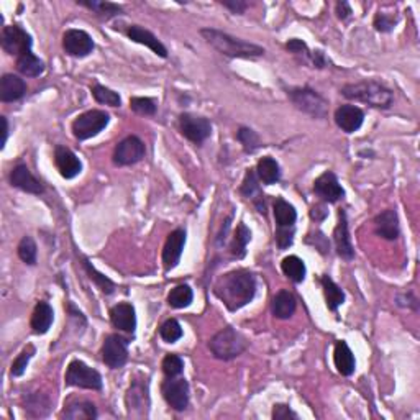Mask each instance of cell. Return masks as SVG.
<instances>
[{
  "label": "cell",
  "mask_w": 420,
  "mask_h": 420,
  "mask_svg": "<svg viewBox=\"0 0 420 420\" xmlns=\"http://www.w3.org/2000/svg\"><path fill=\"white\" fill-rule=\"evenodd\" d=\"M214 294L230 312L250 304L257 294V278L248 270H235L220 276L214 284Z\"/></svg>",
  "instance_id": "cell-1"
},
{
  "label": "cell",
  "mask_w": 420,
  "mask_h": 420,
  "mask_svg": "<svg viewBox=\"0 0 420 420\" xmlns=\"http://www.w3.org/2000/svg\"><path fill=\"white\" fill-rule=\"evenodd\" d=\"M201 34L215 51H219L223 56H228V58L251 59L265 54V48L241 40V38H235L232 34L220 32V30L203 28L201 30Z\"/></svg>",
  "instance_id": "cell-2"
},
{
  "label": "cell",
  "mask_w": 420,
  "mask_h": 420,
  "mask_svg": "<svg viewBox=\"0 0 420 420\" xmlns=\"http://www.w3.org/2000/svg\"><path fill=\"white\" fill-rule=\"evenodd\" d=\"M341 95L348 101L366 103V106L374 107V109H389L394 102L392 90L381 84L379 81L373 79L346 84L341 88Z\"/></svg>",
  "instance_id": "cell-3"
},
{
  "label": "cell",
  "mask_w": 420,
  "mask_h": 420,
  "mask_svg": "<svg viewBox=\"0 0 420 420\" xmlns=\"http://www.w3.org/2000/svg\"><path fill=\"white\" fill-rule=\"evenodd\" d=\"M209 350L215 358L230 361L240 357L246 350V340L233 327H225L215 333L209 341Z\"/></svg>",
  "instance_id": "cell-4"
},
{
  "label": "cell",
  "mask_w": 420,
  "mask_h": 420,
  "mask_svg": "<svg viewBox=\"0 0 420 420\" xmlns=\"http://www.w3.org/2000/svg\"><path fill=\"white\" fill-rule=\"evenodd\" d=\"M66 386H74L82 389H92V391H101L102 389V376L94 368L86 365L81 359H72L69 363L66 376H64Z\"/></svg>",
  "instance_id": "cell-5"
},
{
  "label": "cell",
  "mask_w": 420,
  "mask_h": 420,
  "mask_svg": "<svg viewBox=\"0 0 420 420\" xmlns=\"http://www.w3.org/2000/svg\"><path fill=\"white\" fill-rule=\"evenodd\" d=\"M289 99L299 110L306 112L314 119H326L328 102L310 88H294L288 90Z\"/></svg>",
  "instance_id": "cell-6"
},
{
  "label": "cell",
  "mask_w": 420,
  "mask_h": 420,
  "mask_svg": "<svg viewBox=\"0 0 420 420\" xmlns=\"http://www.w3.org/2000/svg\"><path fill=\"white\" fill-rule=\"evenodd\" d=\"M110 122V115L103 110H88L72 122V133L79 141L89 140L102 132Z\"/></svg>",
  "instance_id": "cell-7"
},
{
  "label": "cell",
  "mask_w": 420,
  "mask_h": 420,
  "mask_svg": "<svg viewBox=\"0 0 420 420\" xmlns=\"http://www.w3.org/2000/svg\"><path fill=\"white\" fill-rule=\"evenodd\" d=\"M102 361L112 370H120L128 361V340L123 337L110 333L106 337L102 345Z\"/></svg>",
  "instance_id": "cell-8"
},
{
  "label": "cell",
  "mask_w": 420,
  "mask_h": 420,
  "mask_svg": "<svg viewBox=\"0 0 420 420\" xmlns=\"http://www.w3.org/2000/svg\"><path fill=\"white\" fill-rule=\"evenodd\" d=\"M0 43H2V50L7 54H14L19 58L20 54L32 51L33 40L20 25H7L2 30Z\"/></svg>",
  "instance_id": "cell-9"
},
{
  "label": "cell",
  "mask_w": 420,
  "mask_h": 420,
  "mask_svg": "<svg viewBox=\"0 0 420 420\" xmlns=\"http://www.w3.org/2000/svg\"><path fill=\"white\" fill-rule=\"evenodd\" d=\"M145 143L138 137H127L119 145L115 146L114 151V163L117 166H132V164L140 163L145 158Z\"/></svg>",
  "instance_id": "cell-10"
},
{
  "label": "cell",
  "mask_w": 420,
  "mask_h": 420,
  "mask_svg": "<svg viewBox=\"0 0 420 420\" xmlns=\"http://www.w3.org/2000/svg\"><path fill=\"white\" fill-rule=\"evenodd\" d=\"M179 128L181 133L188 138L189 141L203 143L212 133V125L206 117L194 115V114H181L179 117Z\"/></svg>",
  "instance_id": "cell-11"
},
{
  "label": "cell",
  "mask_w": 420,
  "mask_h": 420,
  "mask_svg": "<svg viewBox=\"0 0 420 420\" xmlns=\"http://www.w3.org/2000/svg\"><path fill=\"white\" fill-rule=\"evenodd\" d=\"M161 392L168 406L174 410H186L189 406V384L184 378H168L163 383Z\"/></svg>",
  "instance_id": "cell-12"
},
{
  "label": "cell",
  "mask_w": 420,
  "mask_h": 420,
  "mask_svg": "<svg viewBox=\"0 0 420 420\" xmlns=\"http://www.w3.org/2000/svg\"><path fill=\"white\" fill-rule=\"evenodd\" d=\"M63 48L66 54L74 56V58H86L94 51L95 43L92 37L84 30L71 28L66 30L63 34Z\"/></svg>",
  "instance_id": "cell-13"
},
{
  "label": "cell",
  "mask_w": 420,
  "mask_h": 420,
  "mask_svg": "<svg viewBox=\"0 0 420 420\" xmlns=\"http://www.w3.org/2000/svg\"><path fill=\"white\" fill-rule=\"evenodd\" d=\"M186 245V232L183 228H176L174 232H171L168 235L166 243H164L163 248V265L164 271H171L174 270L179 263L181 257H183V250Z\"/></svg>",
  "instance_id": "cell-14"
},
{
  "label": "cell",
  "mask_w": 420,
  "mask_h": 420,
  "mask_svg": "<svg viewBox=\"0 0 420 420\" xmlns=\"http://www.w3.org/2000/svg\"><path fill=\"white\" fill-rule=\"evenodd\" d=\"M314 192L322 199V201L335 203L340 199H343L345 190L341 188L337 176L332 171H326L314 181Z\"/></svg>",
  "instance_id": "cell-15"
},
{
  "label": "cell",
  "mask_w": 420,
  "mask_h": 420,
  "mask_svg": "<svg viewBox=\"0 0 420 420\" xmlns=\"http://www.w3.org/2000/svg\"><path fill=\"white\" fill-rule=\"evenodd\" d=\"M125 401H127L130 415H138V417H143L150 406L148 383H143V381H133L132 386H130L128 392H127V397H125Z\"/></svg>",
  "instance_id": "cell-16"
},
{
  "label": "cell",
  "mask_w": 420,
  "mask_h": 420,
  "mask_svg": "<svg viewBox=\"0 0 420 420\" xmlns=\"http://www.w3.org/2000/svg\"><path fill=\"white\" fill-rule=\"evenodd\" d=\"M54 164L64 179H74L82 171L81 159L66 146H56Z\"/></svg>",
  "instance_id": "cell-17"
},
{
  "label": "cell",
  "mask_w": 420,
  "mask_h": 420,
  "mask_svg": "<svg viewBox=\"0 0 420 420\" xmlns=\"http://www.w3.org/2000/svg\"><path fill=\"white\" fill-rule=\"evenodd\" d=\"M333 240H335L337 253L345 261H352L354 258V248L352 245V238L348 232V220H346L345 210L339 212V223H337L335 230H333Z\"/></svg>",
  "instance_id": "cell-18"
},
{
  "label": "cell",
  "mask_w": 420,
  "mask_h": 420,
  "mask_svg": "<svg viewBox=\"0 0 420 420\" xmlns=\"http://www.w3.org/2000/svg\"><path fill=\"white\" fill-rule=\"evenodd\" d=\"M363 122H365V114L357 106L346 103V106H341L335 110V123L345 133H354L361 128Z\"/></svg>",
  "instance_id": "cell-19"
},
{
  "label": "cell",
  "mask_w": 420,
  "mask_h": 420,
  "mask_svg": "<svg viewBox=\"0 0 420 420\" xmlns=\"http://www.w3.org/2000/svg\"><path fill=\"white\" fill-rule=\"evenodd\" d=\"M10 184L17 189L23 190V192L34 194V196H40V194H43V190H45L40 181L30 172L25 164H17L14 170H12Z\"/></svg>",
  "instance_id": "cell-20"
},
{
  "label": "cell",
  "mask_w": 420,
  "mask_h": 420,
  "mask_svg": "<svg viewBox=\"0 0 420 420\" xmlns=\"http://www.w3.org/2000/svg\"><path fill=\"white\" fill-rule=\"evenodd\" d=\"M110 322L119 330L133 333L137 328L135 307L128 302H120L110 309Z\"/></svg>",
  "instance_id": "cell-21"
},
{
  "label": "cell",
  "mask_w": 420,
  "mask_h": 420,
  "mask_svg": "<svg viewBox=\"0 0 420 420\" xmlns=\"http://www.w3.org/2000/svg\"><path fill=\"white\" fill-rule=\"evenodd\" d=\"M127 37L132 41L140 43V45L148 46L154 54L161 56V58H168V50L161 41L158 40V37H154L150 30L140 27V25H130L127 28Z\"/></svg>",
  "instance_id": "cell-22"
},
{
  "label": "cell",
  "mask_w": 420,
  "mask_h": 420,
  "mask_svg": "<svg viewBox=\"0 0 420 420\" xmlns=\"http://www.w3.org/2000/svg\"><path fill=\"white\" fill-rule=\"evenodd\" d=\"M374 228L376 233H378L381 238H384V240H397V237H399L401 233L397 212L394 209H388L381 212L379 215H376Z\"/></svg>",
  "instance_id": "cell-23"
},
{
  "label": "cell",
  "mask_w": 420,
  "mask_h": 420,
  "mask_svg": "<svg viewBox=\"0 0 420 420\" xmlns=\"http://www.w3.org/2000/svg\"><path fill=\"white\" fill-rule=\"evenodd\" d=\"M27 92V84L21 77L15 74H3L0 79V101L15 102L20 101Z\"/></svg>",
  "instance_id": "cell-24"
},
{
  "label": "cell",
  "mask_w": 420,
  "mask_h": 420,
  "mask_svg": "<svg viewBox=\"0 0 420 420\" xmlns=\"http://www.w3.org/2000/svg\"><path fill=\"white\" fill-rule=\"evenodd\" d=\"M240 192H241V196H245L246 199H251V201H253L254 206H257L258 212H261V214H266L265 196H263L261 190H259L257 171H254V170L246 171L243 184H241V188H240Z\"/></svg>",
  "instance_id": "cell-25"
},
{
  "label": "cell",
  "mask_w": 420,
  "mask_h": 420,
  "mask_svg": "<svg viewBox=\"0 0 420 420\" xmlns=\"http://www.w3.org/2000/svg\"><path fill=\"white\" fill-rule=\"evenodd\" d=\"M333 363H335L337 371L341 376H352L354 373V368H357V359L350 346L346 345V341H337L335 352H333Z\"/></svg>",
  "instance_id": "cell-26"
},
{
  "label": "cell",
  "mask_w": 420,
  "mask_h": 420,
  "mask_svg": "<svg viewBox=\"0 0 420 420\" xmlns=\"http://www.w3.org/2000/svg\"><path fill=\"white\" fill-rule=\"evenodd\" d=\"M53 320H54L53 307L45 301L38 302L32 315L33 332L37 333V335H45V333L51 328V326H53Z\"/></svg>",
  "instance_id": "cell-27"
},
{
  "label": "cell",
  "mask_w": 420,
  "mask_h": 420,
  "mask_svg": "<svg viewBox=\"0 0 420 420\" xmlns=\"http://www.w3.org/2000/svg\"><path fill=\"white\" fill-rule=\"evenodd\" d=\"M61 419L66 420H94L97 419V409L89 401H71L64 407Z\"/></svg>",
  "instance_id": "cell-28"
},
{
  "label": "cell",
  "mask_w": 420,
  "mask_h": 420,
  "mask_svg": "<svg viewBox=\"0 0 420 420\" xmlns=\"http://www.w3.org/2000/svg\"><path fill=\"white\" fill-rule=\"evenodd\" d=\"M296 307H297L296 297H294L292 292L289 291H279L271 302L272 315L281 320L292 317L294 312H296Z\"/></svg>",
  "instance_id": "cell-29"
},
{
  "label": "cell",
  "mask_w": 420,
  "mask_h": 420,
  "mask_svg": "<svg viewBox=\"0 0 420 420\" xmlns=\"http://www.w3.org/2000/svg\"><path fill=\"white\" fill-rule=\"evenodd\" d=\"M320 283H322L323 296H326V302H327L328 310L335 312L345 302L343 289H341L340 286L337 284L335 281H333L330 276H327V274L320 278Z\"/></svg>",
  "instance_id": "cell-30"
},
{
  "label": "cell",
  "mask_w": 420,
  "mask_h": 420,
  "mask_svg": "<svg viewBox=\"0 0 420 420\" xmlns=\"http://www.w3.org/2000/svg\"><path fill=\"white\" fill-rule=\"evenodd\" d=\"M257 176L263 184L271 186L278 183L281 179V170L278 161H276L274 158H271V156H265V158L259 159L257 166Z\"/></svg>",
  "instance_id": "cell-31"
},
{
  "label": "cell",
  "mask_w": 420,
  "mask_h": 420,
  "mask_svg": "<svg viewBox=\"0 0 420 420\" xmlns=\"http://www.w3.org/2000/svg\"><path fill=\"white\" fill-rule=\"evenodd\" d=\"M17 69H19L20 74L27 77H38L45 72V63L38 56H34L32 51H28V53L20 54L17 58Z\"/></svg>",
  "instance_id": "cell-32"
},
{
  "label": "cell",
  "mask_w": 420,
  "mask_h": 420,
  "mask_svg": "<svg viewBox=\"0 0 420 420\" xmlns=\"http://www.w3.org/2000/svg\"><path fill=\"white\" fill-rule=\"evenodd\" d=\"M77 3L82 7L89 8L94 14H97L102 19L109 20L112 17H119L123 14V8L119 3L112 2H103V0H77Z\"/></svg>",
  "instance_id": "cell-33"
},
{
  "label": "cell",
  "mask_w": 420,
  "mask_h": 420,
  "mask_svg": "<svg viewBox=\"0 0 420 420\" xmlns=\"http://www.w3.org/2000/svg\"><path fill=\"white\" fill-rule=\"evenodd\" d=\"M274 219L278 227H294L297 220V212L291 203L278 197L274 201Z\"/></svg>",
  "instance_id": "cell-34"
},
{
  "label": "cell",
  "mask_w": 420,
  "mask_h": 420,
  "mask_svg": "<svg viewBox=\"0 0 420 420\" xmlns=\"http://www.w3.org/2000/svg\"><path fill=\"white\" fill-rule=\"evenodd\" d=\"M250 240H251V232L248 230V227H246L243 222L238 223L237 230H235V233H233V240H232V245H230L232 257L237 258V259L245 258L246 245L250 243Z\"/></svg>",
  "instance_id": "cell-35"
},
{
  "label": "cell",
  "mask_w": 420,
  "mask_h": 420,
  "mask_svg": "<svg viewBox=\"0 0 420 420\" xmlns=\"http://www.w3.org/2000/svg\"><path fill=\"white\" fill-rule=\"evenodd\" d=\"M281 270L289 279L294 281V283H302L306 279V265L299 257H286L281 263Z\"/></svg>",
  "instance_id": "cell-36"
},
{
  "label": "cell",
  "mask_w": 420,
  "mask_h": 420,
  "mask_svg": "<svg viewBox=\"0 0 420 420\" xmlns=\"http://www.w3.org/2000/svg\"><path fill=\"white\" fill-rule=\"evenodd\" d=\"M192 299V289H190L188 284H179L176 286L174 289H171L170 296H168V304H170L172 309H184V307L190 306Z\"/></svg>",
  "instance_id": "cell-37"
},
{
  "label": "cell",
  "mask_w": 420,
  "mask_h": 420,
  "mask_svg": "<svg viewBox=\"0 0 420 420\" xmlns=\"http://www.w3.org/2000/svg\"><path fill=\"white\" fill-rule=\"evenodd\" d=\"M82 266H84V270L89 274V278L94 281L95 286H97V288L101 289L103 294H112L115 291L114 281H110L107 276H103L102 272H99L97 270H95V268L89 263L88 258H82Z\"/></svg>",
  "instance_id": "cell-38"
},
{
  "label": "cell",
  "mask_w": 420,
  "mask_h": 420,
  "mask_svg": "<svg viewBox=\"0 0 420 420\" xmlns=\"http://www.w3.org/2000/svg\"><path fill=\"white\" fill-rule=\"evenodd\" d=\"M92 95L99 103H106V106H110V107H120V106H122V99H120V95L117 94L115 90L106 88V86L94 84L92 86Z\"/></svg>",
  "instance_id": "cell-39"
},
{
  "label": "cell",
  "mask_w": 420,
  "mask_h": 420,
  "mask_svg": "<svg viewBox=\"0 0 420 420\" xmlns=\"http://www.w3.org/2000/svg\"><path fill=\"white\" fill-rule=\"evenodd\" d=\"M17 251H19V257L23 263H27V265L33 266L34 263H37V243H34V240L32 237H23L20 240L19 243V248H17Z\"/></svg>",
  "instance_id": "cell-40"
},
{
  "label": "cell",
  "mask_w": 420,
  "mask_h": 420,
  "mask_svg": "<svg viewBox=\"0 0 420 420\" xmlns=\"http://www.w3.org/2000/svg\"><path fill=\"white\" fill-rule=\"evenodd\" d=\"M237 138H238V141L241 143V146H243V150L246 151V153H254V151L261 146V140H259L258 133L253 132L251 128L241 127L240 130H238Z\"/></svg>",
  "instance_id": "cell-41"
},
{
  "label": "cell",
  "mask_w": 420,
  "mask_h": 420,
  "mask_svg": "<svg viewBox=\"0 0 420 420\" xmlns=\"http://www.w3.org/2000/svg\"><path fill=\"white\" fill-rule=\"evenodd\" d=\"M159 335H161V339L166 343H176L183 337V328H181L179 322L176 319H170L159 328Z\"/></svg>",
  "instance_id": "cell-42"
},
{
  "label": "cell",
  "mask_w": 420,
  "mask_h": 420,
  "mask_svg": "<svg viewBox=\"0 0 420 420\" xmlns=\"http://www.w3.org/2000/svg\"><path fill=\"white\" fill-rule=\"evenodd\" d=\"M163 373L168 378H176V376L183 374L184 371V361L179 354H166L163 359Z\"/></svg>",
  "instance_id": "cell-43"
},
{
  "label": "cell",
  "mask_w": 420,
  "mask_h": 420,
  "mask_svg": "<svg viewBox=\"0 0 420 420\" xmlns=\"http://www.w3.org/2000/svg\"><path fill=\"white\" fill-rule=\"evenodd\" d=\"M130 109L138 115H154L156 102L151 97H132L130 99Z\"/></svg>",
  "instance_id": "cell-44"
},
{
  "label": "cell",
  "mask_w": 420,
  "mask_h": 420,
  "mask_svg": "<svg viewBox=\"0 0 420 420\" xmlns=\"http://www.w3.org/2000/svg\"><path fill=\"white\" fill-rule=\"evenodd\" d=\"M34 354V346L28 345L27 348L21 352L19 357L15 358V361L12 363V376H15V378H19V376H21L25 373V370H27L28 366V361L32 359V357Z\"/></svg>",
  "instance_id": "cell-45"
},
{
  "label": "cell",
  "mask_w": 420,
  "mask_h": 420,
  "mask_svg": "<svg viewBox=\"0 0 420 420\" xmlns=\"http://www.w3.org/2000/svg\"><path fill=\"white\" fill-rule=\"evenodd\" d=\"M397 25V17L389 15L386 12H378L374 17V28L381 33H389L396 28Z\"/></svg>",
  "instance_id": "cell-46"
},
{
  "label": "cell",
  "mask_w": 420,
  "mask_h": 420,
  "mask_svg": "<svg viewBox=\"0 0 420 420\" xmlns=\"http://www.w3.org/2000/svg\"><path fill=\"white\" fill-rule=\"evenodd\" d=\"M286 50H288L289 53L301 56L302 61H304V63L310 61V51L302 40H297V38H294V40H289L288 43H286Z\"/></svg>",
  "instance_id": "cell-47"
},
{
  "label": "cell",
  "mask_w": 420,
  "mask_h": 420,
  "mask_svg": "<svg viewBox=\"0 0 420 420\" xmlns=\"http://www.w3.org/2000/svg\"><path fill=\"white\" fill-rule=\"evenodd\" d=\"M294 241V227H278L276 230V243L281 250L289 248Z\"/></svg>",
  "instance_id": "cell-48"
},
{
  "label": "cell",
  "mask_w": 420,
  "mask_h": 420,
  "mask_svg": "<svg viewBox=\"0 0 420 420\" xmlns=\"http://www.w3.org/2000/svg\"><path fill=\"white\" fill-rule=\"evenodd\" d=\"M272 419H278V420L297 419V414L292 412L291 407L288 404H276L274 409H272Z\"/></svg>",
  "instance_id": "cell-49"
},
{
  "label": "cell",
  "mask_w": 420,
  "mask_h": 420,
  "mask_svg": "<svg viewBox=\"0 0 420 420\" xmlns=\"http://www.w3.org/2000/svg\"><path fill=\"white\" fill-rule=\"evenodd\" d=\"M223 7H227L228 10H232L233 14H245V10L248 8V2H243V0H222Z\"/></svg>",
  "instance_id": "cell-50"
},
{
  "label": "cell",
  "mask_w": 420,
  "mask_h": 420,
  "mask_svg": "<svg viewBox=\"0 0 420 420\" xmlns=\"http://www.w3.org/2000/svg\"><path fill=\"white\" fill-rule=\"evenodd\" d=\"M328 215V210L323 206H314L310 210V219L315 220V222H322Z\"/></svg>",
  "instance_id": "cell-51"
},
{
  "label": "cell",
  "mask_w": 420,
  "mask_h": 420,
  "mask_svg": "<svg viewBox=\"0 0 420 420\" xmlns=\"http://www.w3.org/2000/svg\"><path fill=\"white\" fill-rule=\"evenodd\" d=\"M310 63L314 64L315 68H326V56H323V51H310Z\"/></svg>",
  "instance_id": "cell-52"
},
{
  "label": "cell",
  "mask_w": 420,
  "mask_h": 420,
  "mask_svg": "<svg viewBox=\"0 0 420 420\" xmlns=\"http://www.w3.org/2000/svg\"><path fill=\"white\" fill-rule=\"evenodd\" d=\"M352 14H353L352 7H350L348 3H346V2L337 3V17H339L340 20H346Z\"/></svg>",
  "instance_id": "cell-53"
},
{
  "label": "cell",
  "mask_w": 420,
  "mask_h": 420,
  "mask_svg": "<svg viewBox=\"0 0 420 420\" xmlns=\"http://www.w3.org/2000/svg\"><path fill=\"white\" fill-rule=\"evenodd\" d=\"M0 119H2V125H3V130H2V148H3L7 143V138H8V120H7V117H0Z\"/></svg>",
  "instance_id": "cell-54"
}]
</instances>
